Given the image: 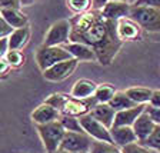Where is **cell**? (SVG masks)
Listing matches in <instances>:
<instances>
[{
    "instance_id": "cell-1",
    "label": "cell",
    "mask_w": 160,
    "mask_h": 153,
    "mask_svg": "<svg viewBox=\"0 0 160 153\" xmlns=\"http://www.w3.org/2000/svg\"><path fill=\"white\" fill-rule=\"evenodd\" d=\"M72 34L70 42L84 43L93 47L97 62L109 66L119 53L123 42L117 36V22L109 20L102 14V10H90L87 13L76 14L70 19Z\"/></svg>"
},
{
    "instance_id": "cell-36",
    "label": "cell",
    "mask_w": 160,
    "mask_h": 153,
    "mask_svg": "<svg viewBox=\"0 0 160 153\" xmlns=\"http://www.w3.org/2000/svg\"><path fill=\"white\" fill-rule=\"evenodd\" d=\"M149 105L153 107H160V89L153 90V96H152V100H150Z\"/></svg>"
},
{
    "instance_id": "cell-26",
    "label": "cell",
    "mask_w": 160,
    "mask_h": 153,
    "mask_svg": "<svg viewBox=\"0 0 160 153\" xmlns=\"http://www.w3.org/2000/svg\"><path fill=\"white\" fill-rule=\"evenodd\" d=\"M4 59L9 62L12 69H19L26 62V56H24V53L22 50H9V53L4 56Z\"/></svg>"
},
{
    "instance_id": "cell-7",
    "label": "cell",
    "mask_w": 160,
    "mask_h": 153,
    "mask_svg": "<svg viewBox=\"0 0 160 153\" xmlns=\"http://www.w3.org/2000/svg\"><path fill=\"white\" fill-rule=\"evenodd\" d=\"M80 123L83 126V130L89 135L93 140H100V142H113L112 140V133L107 126H104L102 122L93 117L92 115L80 117Z\"/></svg>"
},
{
    "instance_id": "cell-29",
    "label": "cell",
    "mask_w": 160,
    "mask_h": 153,
    "mask_svg": "<svg viewBox=\"0 0 160 153\" xmlns=\"http://www.w3.org/2000/svg\"><path fill=\"white\" fill-rule=\"evenodd\" d=\"M122 153H152V150L143 146L140 142H136V143H132L126 147H122Z\"/></svg>"
},
{
    "instance_id": "cell-2",
    "label": "cell",
    "mask_w": 160,
    "mask_h": 153,
    "mask_svg": "<svg viewBox=\"0 0 160 153\" xmlns=\"http://www.w3.org/2000/svg\"><path fill=\"white\" fill-rule=\"evenodd\" d=\"M36 129L40 136V140L46 149V153H53L59 150L64 139V135L67 132L63 127V125L60 123V120L53 122V123L40 125V126H36Z\"/></svg>"
},
{
    "instance_id": "cell-3",
    "label": "cell",
    "mask_w": 160,
    "mask_h": 153,
    "mask_svg": "<svg viewBox=\"0 0 160 153\" xmlns=\"http://www.w3.org/2000/svg\"><path fill=\"white\" fill-rule=\"evenodd\" d=\"M36 63L39 69L42 70V73L46 72L47 69L53 67L54 64L63 62V60L72 59V54L69 53V50L64 46H42L36 50Z\"/></svg>"
},
{
    "instance_id": "cell-41",
    "label": "cell",
    "mask_w": 160,
    "mask_h": 153,
    "mask_svg": "<svg viewBox=\"0 0 160 153\" xmlns=\"http://www.w3.org/2000/svg\"><path fill=\"white\" fill-rule=\"evenodd\" d=\"M152 153H160V152H153V150H152Z\"/></svg>"
},
{
    "instance_id": "cell-37",
    "label": "cell",
    "mask_w": 160,
    "mask_h": 153,
    "mask_svg": "<svg viewBox=\"0 0 160 153\" xmlns=\"http://www.w3.org/2000/svg\"><path fill=\"white\" fill-rule=\"evenodd\" d=\"M110 0H93V9L94 10H102Z\"/></svg>"
},
{
    "instance_id": "cell-31",
    "label": "cell",
    "mask_w": 160,
    "mask_h": 153,
    "mask_svg": "<svg viewBox=\"0 0 160 153\" xmlns=\"http://www.w3.org/2000/svg\"><path fill=\"white\" fill-rule=\"evenodd\" d=\"M0 7L2 9H20L22 2L20 0H0Z\"/></svg>"
},
{
    "instance_id": "cell-42",
    "label": "cell",
    "mask_w": 160,
    "mask_h": 153,
    "mask_svg": "<svg viewBox=\"0 0 160 153\" xmlns=\"http://www.w3.org/2000/svg\"><path fill=\"white\" fill-rule=\"evenodd\" d=\"M84 153H89V152H84Z\"/></svg>"
},
{
    "instance_id": "cell-27",
    "label": "cell",
    "mask_w": 160,
    "mask_h": 153,
    "mask_svg": "<svg viewBox=\"0 0 160 153\" xmlns=\"http://www.w3.org/2000/svg\"><path fill=\"white\" fill-rule=\"evenodd\" d=\"M140 143L146 146L147 149L153 150V152H160V125H157L156 129L153 130V133L150 135L144 142H140Z\"/></svg>"
},
{
    "instance_id": "cell-21",
    "label": "cell",
    "mask_w": 160,
    "mask_h": 153,
    "mask_svg": "<svg viewBox=\"0 0 160 153\" xmlns=\"http://www.w3.org/2000/svg\"><path fill=\"white\" fill-rule=\"evenodd\" d=\"M116 93L117 90L110 83H100L94 93V99L97 100V103H110Z\"/></svg>"
},
{
    "instance_id": "cell-25",
    "label": "cell",
    "mask_w": 160,
    "mask_h": 153,
    "mask_svg": "<svg viewBox=\"0 0 160 153\" xmlns=\"http://www.w3.org/2000/svg\"><path fill=\"white\" fill-rule=\"evenodd\" d=\"M60 123L63 125V127L67 132H84L83 126L80 123V117L67 116V115H62L60 117Z\"/></svg>"
},
{
    "instance_id": "cell-39",
    "label": "cell",
    "mask_w": 160,
    "mask_h": 153,
    "mask_svg": "<svg viewBox=\"0 0 160 153\" xmlns=\"http://www.w3.org/2000/svg\"><path fill=\"white\" fill-rule=\"evenodd\" d=\"M112 2H124V3H130V4L136 3V0H112Z\"/></svg>"
},
{
    "instance_id": "cell-32",
    "label": "cell",
    "mask_w": 160,
    "mask_h": 153,
    "mask_svg": "<svg viewBox=\"0 0 160 153\" xmlns=\"http://www.w3.org/2000/svg\"><path fill=\"white\" fill-rule=\"evenodd\" d=\"M133 6H147L160 10V0H136V3Z\"/></svg>"
},
{
    "instance_id": "cell-17",
    "label": "cell",
    "mask_w": 160,
    "mask_h": 153,
    "mask_svg": "<svg viewBox=\"0 0 160 153\" xmlns=\"http://www.w3.org/2000/svg\"><path fill=\"white\" fill-rule=\"evenodd\" d=\"M116 110L110 106V103H97L96 106L92 109L90 115L93 117H96L99 122L107 126L109 129H112L114 125V117H116Z\"/></svg>"
},
{
    "instance_id": "cell-40",
    "label": "cell",
    "mask_w": 160,
    "mask_h": 153,
    "mask_svg": "<svg viewBox=\"0 0 160 153\" xmlns=\"http://www.w3.org/2000/svg\"><path fill=\"white\" fill-rule=\"evenodd\" d=\"M53 153H72V152H67V150H64V149H59V150H56V152H53Z\"/></svg>"
},
{
    "instance_id": "cell-33",
    "label": "cell",
    "mask_w": 160,
    "mask_h": 153,
    "mask_svg": "<svg viewBox=\"0 0 160 153\" xmlns=\"http://www.w3.org/2000/svg\"><path fill=\"white\" fill-rule=\"evenodd\" d=\"M147 113L152 116V119L156 122V125H160V107H153L147 105Z\"/></svg>"
},
{
    "instance_id": "cell-22",
    "label": "cell",
    "mask_w": 160,
    "mask_h": 153,
    "mask_svg": "<svg viewBox=\"0 0 160 153\" xmlns=\"http://www.w3.org/2000/svg\"><path fill=\"white\" fill-rule=\"evenodd\" d=\"M110 106L113 107L116 112H120V110H126V109H130V107H134L137 105L127 96L126 92H117L114 94V97L112 99V102H110Z\"/></svg>"
},
{
    "instance_id": "cell-4",
    "label": "cell",
    "mask_w": 160,
    "mask_h": 153,
    "mask_svg": "<svg viewBox=\"0 0 160 153\" xmlns=\"http://www.w3.org/2000/svg\"><path fill=\"white\" fill-rule=\"evenodd\" d=\"M130 19H133L146 32H160V10L147 6H132Z\"/></svg>"
},
{
    "instance_id": "cell-11",
    "label": "cell",
    "mask_w": 160,
    "mask_h": 153,
    "mask_svg": "<svg viewBox=\"0 0 160 153\" xmlns=\"http://www.w3.org/2000/svg\"><path fill=\"white\" fill-rule=\"evenodd\" d=\"M133 4L124 3V2H112L102 9V14L106 19L113 20V22H119V20L124 19V17H130V10H132Z\"/></svg>"
},
{
    "instance_id": "cell-10",
    "label": "cell",
    "mask_w": 160,
    "mask_h": 153,
    "mask_svg": "<svg viewBox=\"0 0 160 153\" xmlns=\"http://www.w3.org/2000/svg\"><path fill=\"white\" fill-rule=\"evenodd\" d=\"M30 117H32V120H33V123L36 125V126H40V125L53 123V122L60 120L62 113H60L56 107H53L52 105L44 102V103L39 105V106L32 112Z\"/></svg>"
},
{
    "instance_id": "cell-18",
    "label": "cell",
    "mask_w": 160,
    "mask_h": 153,
    "mask_svg": "<svg viewBox=\"0 0 160 153\" xmlns=\"http://www.w3.org/2000/svg\"><path fill=\"white\" fill-rule=\"evenodd\" d=\"M0 17H3L14 29L29 26V17L27 14L22 13L20 9H0Z\"/></svg>"
},
{
    "instance_id": "cell-16",
    "label": "cell",
    "mask_w": 160,
    "mask_h": 153,
    "mask_svg": "<svg viewBox=\"0 0 160 153\" xmlns=\"http://www.w3.org/2000/svg\"><path fill=\"white\" fill-rule=\"evenodd\" d=\"M146 105H137L134 107H130L126 110H120L116 113L113 126H133L134 122L139 119V116L146 110Z\"/></svg>"
},
{
    "instance_id": "cell-14",
    "label": "cell",
    "mask_w": 160,
    "mask_h": 153,
    "mask_svg": "<svg viewBox=\"0 0 160 153\" xmlns=\"http://www.w3.org/2000/svg\"><path fill=\"white\" fill-rule=\"evenodd\" d=\"M72 57L79 62H97V56L93 47H90L89 44L84 43H77V42H69L64 44Z\"/></svg>"
},
{
    "instance_id": "cell-20",
    "label": "cell",
    "mask_w": 160,
    "mask_h": 153,
    "mask_svg": "<svg viewBox=\"0 0 160 153\" xmlns=\"http://www.w3.org/2000/svg\"><path fill=\"white\" fill-rule=\"evenodd\" d=\"M124 92L136 105H146V106L150 103L152 96H153V89H149V87L134 86V87L126 89Z\"/></svg>"
},
{
    "instance_id": "cell-34",
    "label": "cell",
    "mask_w": 160,
    "mask_h": 153,
    "mask_svg": "<svg viewBox=\"0 0 160 153\" xmlns=\"http://www.w3.org/2000/svg\"><path fill=\"white\" fill-rule=\"evenodd\" d=\"M10 50V44H9V37H3L0 39V57H4Z\"/></svg>"
},
{
    "instance_id": "cell-19",
    "label": "cell",
    "mask_w": 160,
    "mask_h": 153,
    "mask_svg": "<svg viewBox=\"0 0 160 153\" xmlns=\"http://www.w3.org/2000/svg\"><path fill=\"white\" fill-rule=\"evenodd\" d=\"M30 34H32V30L29 26L14 29V32L9 36L10 50H23L29 43Z\"/></svg>"
},
{
    "instance_id": "cell-15",
    "label": "cell",
    "mask_w": 160,
    "mask_h": 153,
    "mask_svg": "<svg viewBox=\"0 0 160 153\" xmlns=\"http://www.w3.org/2000/svg\"><path fill=\"white\" fill-rule=\"evenodd\" d=\"M97 86H99V84L90 79H79L76 83L72 86L70 94H72L74 99H80V100L90 99V97H94Z\"/></svg>"
},
{
    "instance_id": "cell-13",
    "label": "cell",
    "mask_w": 160,
    "mask_h": 153,
    "mask_svg": "<svg viewBox=\"0 0 160 153\" xmlns=\"http://www.w3.org/2000/svg\"><path fill=\"white\" fill-rule=\"evenodd\" d=\"M156 126H157L156 122L147 113V110H144L143 113L139 116V119L134 122V125L132 127H133L134 133H136V136H137V140H139V142H144L150 135L153 133V130L156 129Z\"/></svg>"
},
{
    "instance_id": "cell-30",
    "label": "cell",
    "mask_w": 160,
    "mask_h": 153,
    "mask_svg": "<svg viewBox=\"0 0 160 153\" xmlns=\"http://www.w3.org/2000/svg\"><path fill=\"white\" fill-rule=\"evenodd\" d=\"M14 32V27L10 23H7L3 17H0V39L3 37H9L10 34Z\"/></svg>"
},
{
    "instance_id": "cell-35",
    "label": "cell",
    "mask_w": 160,
    "mask_h": 153,
    "mask_svg": "<svg viewBox=\"0 0 160 153\" xmlns=\"http://www.w3.org/2000/svg\"><path fill=\"white\" fill-rule=\"evenodd\" d=\"M9 70H12V66L9 64V62L4 57H0V73H2V76H6L9 73Z\"/></svg>"
},
{
    "instance_id": "cell-28",
    "label": "cell",
    "mask_w": 160,
    "mask_h": 153,
    "mask_svg": "<svg viewBox=\"0 0 160 153\" xmlns=\"http://www.w3.org/2000/svg\"><path fill=\"white\" fill-rule=\"evenodd\" d=\"M67 96H69V94H66V93H52L44 102L52 105L53 107H56L60 113H62V109H63V106H64V102H66Z\"/></svg>"
},
{
    "instance_id": "cell-9",
    "label": "cell",
    "mask_w": 160,
    "mask_h": 153,
    "mask_svg": "<svg viewBox=\"0 0 160 153\" xmlns=\"http://www.w3.org/2000/svg\"><path fill=\"white\" fill-rule=\"evenodd\" d=\"M117 36L122 42H134V40L142 39V33L143 29L140 27L139 23H136L133 19L130 17H124V19L117 22Z\"/></svg>"
},
{
    "instance_id": "cell-12",
    "label": "cell",
    "mask_w": 160,
    "mask_h": 153,
    "mask_svg": "<svg viewBox=\"0 0 160 153\" xmlns=\"http://www.w3.org/2000/svg\"><path fill=\"white\" fill-rule=\"evenodd\" d=\"M110 133H112L113 143L116 145V146H119L120 149L129 146V145H132V143L139 142L132 126H113L110 129Z\"/></svg>"
},
{
    "instance_id": "cell-8",
    "label": "cell",
    "mask_w": 160,
    "mask_h": 153,
    "mask_svg": "<svg viewBox=\"0 0 160 153\" xmlns=\"http://www.w3.org/2000/svg\"><path fill=\"white\" fill-rule=\"evenodd\" d=\"M77 64H79V60L73 59V57H72V59H67V60H63V62L54 64L53 67L47 69L46 72H43V77L47 82H53V83L63 82V80H66L67 77H70L73 74Z\"/></svg>"
},
{
    "instance_id": "cell-23",
    "label": "cell",
    "mask_w": 160,
    "mask_h": 153,
    "mask_svg": "<svg viewBox=\"0 0 160 153\" xmlns=\"http://www.w3.org/2000/svg\"><path fill=\"white\" fill-rule=\"evenodd\" d=\"M66 6L74 16L83 14L93 10V0H66Z\"/></svg>"
},
{
    "instance_id": "cell-6",
    "label": "cell",
    "mask_w": 160,
    "mask_h": 153,
    "mask_svg": "<svg viewBox=\"0 0 160 153\" xmlns=\"http://www.w3.org/2000/svg\"><path fill=\"white\" fill-rule=\"evenodd\" d=\"M93 143V139L86 132H66L60 149H64L72 153L89 152Z\"/></svg>"
},
{
    "instance_id": "cell-38",
    "label": "cell",
    "mask_w": 160,
    "mask_h": 153,
    "mask_svg": "<svg viewBox=\"0 0 160 153\" xmlns=\"http://www.w3.org/2000/svg\"><path fill=\"white\" fill-rule=\"evenodd\" d=\"M20 2H22V7H24V6H32L36 0H20Z\"/></svg>"
},
{
    "instance_id": "cell-5",
    "label": "cell",
    "mask_w": 160,
    "mask_h": 153,
    "mask_svg": "<svg viewBox=\"0 0 160 153\" xmlns=\"http://www.w3.org/2000/svg\"><path fill=\"white\" fill-rule=\"evenodd\" d=\"M72 34V23L67 19H62L54 22L44 36V46H64L70 42Z\"/></svg>"
},
{
    "instance_id": "cell-24",
    "label": "cell",
    "mask_w": 160,
    "mask_h": 153,
    "mask_svg": "<svg viewBox=\"0 0 160 153\" xmlns=\"http://www.w3.org/2000/svg\"><path fill=\"white\" fill-rule=\"evenodd\" d=\"M89 153H122V149L113 143V142H100L93 140Z\"/></svg>"
}]
</instances>
